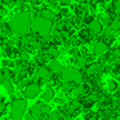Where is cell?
I'll return each instance as SVG.
<instances>
[{
	"mask_svg": "<svg viewBox=\"0 0 120 120\" xmlns=\"http://www.w3.org/2000/svg\"><path fill=\"white\" fill-rule=\"evenodd\" d=\"M9 27L11 30L17 35H26L27 31L30 29V16L29 13L23 12V13H19L17 16H14L13 18L9 22Z\"/></svg>",
	"mask_w": 120,
	"mask_h": 120,
	"instance_id": "6da1fadb",
	"label": "cell"
},
{
	"mask_svg": "<svg viewBox=\"0 0 120 120\" xmlns=\"http://www.w3.org/2000/svg\"><path fill=\"white\" fill-rule=\"evenodd\" d=\"M30 27L35 34H39L40 36L47 38L52 31V22L45 21L41 17H35L31 22H30Z\"/></svg>",
	"mask_w": 120,
	"mask_h": 120,
	"instance_id": "7a4b0ae2",
	"label": "cell"
},
{
	"mask_svg": "<svg viewBox=\"0 0 120 120\" xmlns=\"http://www.w3.org/2000/svg\"><path fill=\"white\" fill-rule=\"evenodd\" d=\"M27 107L26 99H16L11 106V117L12 120H22L25 115V110Z\"/></svg>",
	"mask_w": 120,
	"mask_h": 120,
	"instance_id": "3957f363",
	"label": "cell"
},
{
	"mask_svg": "<svg viewBox=\"0 0 120 120\" xmlns=\"http://www.w3.org/2000/svg\"><path fill=\"white\" fill-rule=\"evenodd\" d=\"M61 75H62V80L65 83H80L81 79H83V75H81L80 71L72 67L65 68Z\"/></svg>",
	"mask_w": 120,
	"mask_h": 120,
	"instance_id": "277c9868",
	"label": "cell"
},
{
	"mask_svg": "<svg viewBox=\"0 0 120 120\" xmlns=\"http://www.w3.org/2000/svg\"><path fill=\"white\" fill-rule=\"evenodd\" d=\"M40 92V86L39 84L36 83H31L29 84V85L26 86V90H25V96L27 97V98H35V97L39 94Z\"/></svg>",
	"mask_w": 120,
	"mask_h": 120,
	"instance_id": "5b68a950",
	"label": "cell"
},
{
	"mask_svg": "<svg viewBox=\"0 0 120 120\" xmlns=\"http://www.w3.org/2000/svg\"><path fill=\"white\" fill-rule=\"evenodd\" d=\"M35 76H36L38 80H40L41 83H47V81L50 80V72L48 68L45 67H40L36 70V72H35Z\"/></svg>",
	"mask_w": 120,
	"mask_h": 120,
	"instance_id": "8992f818",
	"label": "cell"
},
{
	"mask_svg": "<svg viewBox=\"0 0 120 120\" xmlns=\"http://www.w3.org/2000/svg\"><path fill=\"white\" fill-rule=\"evenodd\" d=\"M109 50V45L105 41H96L93 44V53L96 56H102Z\"/></svg>",
	"mask_w": 120,
	"mask_h": 120,
	"instance_id": "52a82bcc",
	"label": "cell"
},
{
	"mask_svg": "<svg viewBox=\"0 0 120 120\" xmlns=\"http://www.w3.org/2000/svg\"><path fill=\"white\" fill-rule=\"evenodd\" d=\"M63 70H65L63 66L61 65L58 61H52V62L49 63V72H53V74H56V75H60V74H62Z\"/></svg>",
	"mask_w": 120,
	"mask_h": 120,
	"instance_id": "ba28073f",
	"label": "cell"
},
{
	"mask_svg": "<svg viewBox=\"0 0 120 120\" xmlns=\"http://www.w3.org/2000/svg\"><path fill=\"white\" fill-rule=\"evenodd\" d=\"M88 30L90 34H99L102 31V23L99 21H92L88 25Z\"/></svg>",
	"mask_w": 120,
	"mask_h": 120,
	"instance_id": "9c48e42d",
	"label": "cell"
},
{
	"mask_svg": "<svg viewBox=\"0 0 120 120\" xmlns=\"http://www.w3.org/2000/svg\"><path fill=\"white\" fill-rule=\"evenodd\" d=\"M40 14H41V18H43V19H45V21H49V22H52L53 19L56 18L54 12L50 11V9H43Z\"/></svg>",
	"mask_w": 120,
	"mask_h": 120,
	"instance_id": "30bf717a",
	"label": "cell"
},
{
	"mask_svg": "<svg viewBox=\"0 0 120 120\" xmlns=\"http://www.w3.org/2000/svg\"><path fill=\"white\" fill-rule=\"evenodd\" d=\"M53 97H54V90H53L50 86H48L44 90V93H43V99H44L45 102H50L53 99Z\"/></svg>",
	"mask_w": 120,
	"mask_h": 120,
	"instance_id": "8fae6325",
	"label": "cell"
},
{
	"mask_svg": "<svg viewBox=\"0 0 120 120\" xmlns=\"http://www.w3.org/2000/svg\"><path fill=\"white\" fill-rule=\"evenodd\" d=\"M80 107H81V105H80V102H79V98H75V99H72V101L70 102V106H68V109H70V111L76 112L78 110L80 111Z\"/></svg>",
	"mask_w": 120,
	"mask_h": 120,
	"instance_id": "7c38bea8",
	"label": "cell"
},
{
	"mask_svg": "<svg viewBox=\"0 0 120 120\" xmlns=\"http://www.w3.org/2000/svg\"><path fill=\"white\" fill-rule=\"evenodd\" d=\"M79 38H80L81 40H84V41H88V40L92 39V34L89 32L88 29H83L79 32Z\"/></svg>",
	"mask_w": 120,
	"mask_h": 120,
	"instance_id": "4fadbf2b",
	"label": "cell"
},
{
	"mask_svg": "<svg viewBox=\"0 0 120 120\" xmlns=\"http://www.w3.org/2000/svg\"><path fill=\"white\" fill-rule=\"evenodd\" d=\"M41 105H43V103L38 102V103H35L34 106L31 107V112H30V114H31L32 116H35L36 119L40 116V107H41Z\"/></svg>",
	"mask_w": 120,
	"mask_h": 120,
	"instance_id": "5bb4252c",
	"label": "cell"
},
{
	"mask_svg": "<svg viewBox=\"0 0 120 120\" xmlns=\"http://www.w3.org/2000/svg\"><path fill=\"white\" fill-rule=\"evenodd\" d=\"M3 85H4V88L7 89V92H8L9 94H13L14 89H13V85H12V80H9V79H4Z\"/></svg>",
	"mask_w": 120,
	"mask_h": 120,
	"instance_id": "9a60e30c",
	"label": "cell"
},
{
	"mask_svg": "<svg viewBox=\"0 0 120 120\" xmlns=\"http://www.w3.org/2000/svg\"><path fill=\"white\" fill-rule=\"evenodd\" d=\"M47 56H48V57H57V56H58V49L56 47H53V45H52V47H49L47 49Z\"/></svg>",
	"mask_w": 120,
	"mask_h": 120,
	"instance_id": "2e32d148",
	"label": "cell"
},
{
	"mask_svg": "<svg viewBox=\"0 0 120 120\" xmlns=\"http://www.w3.org/2000/svg\"><path fill=\"white\" fill-rule=\"evenodd\" d=\"M50 114V107L48 105H41L40 107V116H45V115H49Z\"/></svg>",
	"mask_w": 120,
	"mask_h": 120,
	"instance_id": "e0dca14e",
	"label": "cell"
},
{
	"mask_svg": "<svg viewBox=\"0 0 120 120\" xmlns=\"http://www.w3.org/2000/svg\"><path fill=\"white\" fill-rule=\"evenodd\" d=\"M84 92H85V88H84L83 85L76 86V88L74 89V96H75V97H83Z\"/></svg>",
	"mask_w": 120,
	"mask_h": 120,
	"instance_id": "ac0fdd59",
	"label": "cell"
},
{
	"mask_svg": "<svg viewBox=\"0 0 120 120\" xmlns=\"http://www.w3.org/2000/svg\"><path fill=\"white\" fill-rule=\"evenodd\" d=\"M110 29L114 30V31H117V30L120 29V21H119V19H117V18L112 19L111 23H110Z\"/></svg>",
	"mask_w": 120,
	"mask_h": 120,
	"instance_id": "d6986e66",
	"label": "cell"
},
{
	"mask_svg": "<svg viewBox=\"0 0 120 120\" xmlns=\"http://www.w3.org/2000/svg\"><path fill=\"white\" fill-rule=\"evenodd\" d=\"M5 54L11 58L14 57V56H16V49H14L13 47H11V45H7L5 47Z\"/></svg>",
	"mask_w": 120,
	"mask_h": 120,
	"instance_id": "ffe728a7",
	"label": "cell"
},
{
	"mask_svg": "<svg viewBox=\"0 0 120 120\" xmlns=\"http://www.w3.org/2000/svg\"><path fill=\"white\" fill-rule=\"evenodd\" d=\"M47 120H61V114L60 112H50L49 115H48Z\"/></svg>",
	"mask_w": 120,
	"mask_h": 120,
	"instance_id": "44dd1931",
	"label": "cell"
},
{
	"mask_svg": "<svg viewBox=\"0 0 120 120\" xmlns=\"http://www.w3.org/2000/svg\"><path fill=\"white\" fill-rule=\"evenodd\" d=\"M76 65H78L79 67H84V66L86 65V60H85V57H83V56H79V57L76 58Z\"/></svg>",
	"mask_w": 120,
	"mask_h": 120,
	"instance_id": "7402d4cb",
	"label": "cell"
},
{
	"mask_svg": "<svg viewBox=\"0 0 120 120\" xmlns=\"http://www.w3.org/2000/svg\"><path fill=\"white\" fill-rule=\"evenodd\" d=\"M98 70H99V66L97 65V63H93V65H90L88 67V74H89V75H92V74L97 72Z\"/></svg>",
	"mask_w": 120,
	"mask_h": 120,
	"instance_id": "603a6c76",
	"label": "cell"
},
{
	"mask_svg": "<svg viewBox=\"0 0 120 120\" xmlns=\"http://www.w3.org/2000/svg\"><path fill=\"white\" fill-rule=\"evenodd\" d=\"M85 120H98V115L96 112H88L85 114Z\"/></svg>",
	"mask_w": 120,
	"mask_h": 120,
	"instance_id": "cb8c5ba5",
	"label": "cell"
},
{
	"mask_svg": "<svg viewBox=\"0 0 120 120\" xmlns=\"http://www.w3.org/2000/svg\"><path fill=\"white\" fill-rule=\"evenodd\" d=\"M107 85H109V89L111 92H114V90H116V89H117V83L115 80H110Z\"/></svg>",
	"mask_w": 120,
	"mask_h": 120,
	"instance_id": "d4e9b609",
	"label": "cell"
},
{
	"mask_svg": "<svg viewBox=\"0 0 120 120\" xmlns=\"http://www.w3.org/2000/svg\"><path fill=\"white\" fill-rule=\"evenodd\" d=\"M19 58H21L22 61H23V62H26V61H29V53L27 52H21L19 53Z\"/></svg>",
	"mask_w": 120,
	"mask_h": 120,
	"instance_id": "484cf974",
	"label": "cell"
},
{
	"mask_svg": "<svg viewBox=\"0 0 120 120\" xmlns=\"http://www.w3.org/2000/svg\"><path fill=\"white\" fill-rule=\"evenodd\" d=\"M22 71H23V66L22 65H16V67H14V72H16V75H21Z\"/></svg>",
	"mask_w": 120,
	"mask_h": 120,
	"instance_id": "4316f807",
	"label": "cell"
},
{
	"mask_svg": "<svg viewBox=\"0 0 120 120\" xmlns=\"http://www.w3.org/2000/svg\"><path fill=\"white\" fill-rule=\"evenodd\" d=\"M71 4V0H61V5L62 7H67Z\"/></svg>",
	"mask_w": 120,
	"mask_h": 120,
	"instance_id": "83f0119b",
	"label": "cell"
},
{
	"mask_svg": "<svg viewBox=\"0 0 120 120\" xmlns=\"http://www.w3.org/2000/svg\"><path fill=\"white\" fill-rule=\"evenodd\" d=\"M112 56H114V57H120V50H119V48H115V49H114V54H112Z\"/></svg>",
	"mask_w": 120,
	"mask_h": 120,
	"instance_id": "f1b7e54d",
	"label": "cell"
},
{
	"mask_svg": "<svg viewBox=\"0 0 120 120\" xmlns=\"http://www.w3.org/2000/svg\"><path fill=\"white\" fill-rule=\"evenodd\" d=\"M31 3L34 4V5H39V4L43 3V0H31Z\"/></svg>",
	"mask_w": 120,
	"mask_h": 120,
	"instance_id": "f546056e",
	"label": "cell"
},
{
	"mask_svg": "<svg viewBox=\"0 0 120 120\" xmlns=\"http://www.w3.org/2000/svg\"><path fill=\"white\" fill-rule=\"evenodd\" d=\"M26 120H38V119H36L35 116H32L31 114H29V115L26 116Z\"/></svg>",
	"mask_w": 120,
	"mask_h": 120,
	"instance_id": "4dcf8cb0",
	"label": "cell"
},
{
	"mask_svg": "<svg viewBox=\"0 0 120 120\" xmlns=\"http://www.w3.org/2000/svg\"><path fill=\"white\" fill-rule=\"evenodd\" d=\"M3 110H4V102L1 101V99H0V112L3 111Z\"/></svg>",
	"mask_w": 120,
	"mask_h": 120,
	"instance_id": "1f68e13d",
	"label": "cell"
},
{
	"mask_svg": "<svg viewBox=\"0 0 120 120\" xmlns=\"http://www.w3.org/2000/svg\"><path fill=\"white\" fill-rule=\"evenodd\" d=\"M76 1H78L79 4H85L86 3V0H76Z\"/></svg>",
	"mask_w": 120,
	"mask_h": 120,
	"instance_id": "d6a6232c",
	"label": "cell"
},
{
	"mask_svg": "<svg viewBox=\"0 0 120 120\" xmlns=\"http://www.w3.org/2000/svg\"><path fill=\"white\" fill-rule=\"evenodd\" d=\"M61 120H71L70 116H65V117H61Z\"/></svg>",
	"mask_w": 120,
	"mask_h": 120,
	"instance_id": "836d02e7",
	"label": "cell"
},
{
	"mask_svg": "<svg viewBox=\"0 0 120 120\" xmlns=\"http://www.w3.org/2000/svg\"><path fill=\"white\" fill-rule=\"evenodd\" d=\"M4 3H12V1H13V0H3Z\"/></svg>",
	"mask_w": 120,
	"mask_h": 120,
	"instance_id": "e575fe53",
	"label": "cell"
},
{
	"mask_svg": "<svg viewBox=\"0 0 120 120\" xmlns=\"http://www.w3.org/2000/svg\"><path fill=\"white\" fill-rule=\"evenodd\" d=\"M4 120H9V119H4Z\"/></svg>",
	"mask_w": 120,
	"mask_h": 120,
	"instance_id": "d590c367",
	"label": "cell"
},
{
	"mask_svg": "<svg viewBox=\"0 0 120 120\" xmlns=\"http://www.w3.org/2000/svg\"><path fill=\"white\" fill-rule=\"evenodd\" d=\"M78 120H80V119H78Z\"/></svg>",
	"mask_w": 120,
	"mask_h": 120,
	"instance_id": "8d00e7d4",
	"label": "cell"
}]
</instances>
